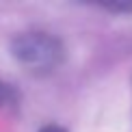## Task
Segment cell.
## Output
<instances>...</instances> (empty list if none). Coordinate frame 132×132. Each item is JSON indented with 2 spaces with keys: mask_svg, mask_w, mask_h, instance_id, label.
<instances>
[{
  "mask_svg": "<svg viewBox=\"0 0 132 132\" xmlns=\"http://www.w3.org/2000/svg\"><path fill=\"white\" fill-rule=\"evenodd\" d=\"M11 52L22 65L32 69H54L61 65L63 43L48 32H26L11 41Z\"/></svg>",
  "mask_w": 132,
  "mask_h": 132,
  "instance_id": "6da1fadb",
  "label": "cell"
},
{
  "mask_svg": "<svg viewBox=\"0 0 132 132\" xmlns=\"http://www.w3.org/2000/svg\"><path fill=\"white\" fill-rule=\"evenodd\" d=\"M102 9H108L113 13H132V0H89Z\"/></svg>",
  "mask_w": 132,
  "mask_h": 132,
  "instance_id": "7a4b0ae2",
  "label": "cell"
},
{
  "mask_svg": "<svg viewBox=\"0 0 132 132\" xmlns=\"http://www.w3.org/2000/svg\"><path fill=\"white\" fill-rule=\"evenodd\" d=\"M11 100H13L11 89H9L7 85H2V82H0V106H2V104H9Z\"/></svg>",
  "mask_w": 132,
  "mask_h": 132,
  "instance_id": "3957f363",
  "label": "cell"
},
{
  "mask_svg": "<svg viewBox=\"0 0 132 132\" xmlns=\"http://www.w3.org/2000/svg\"><path fill=\"white\" fill-rule=\"evenodd\" d=\"M39 132H67V130L61 128V126H56V123H50V126H43Z\"/></svg>",
  "mask_w": 132,
  "mask_h": 132,
  "instance_id": "277c9868",
  "label": "cell"
}]
</instances>
